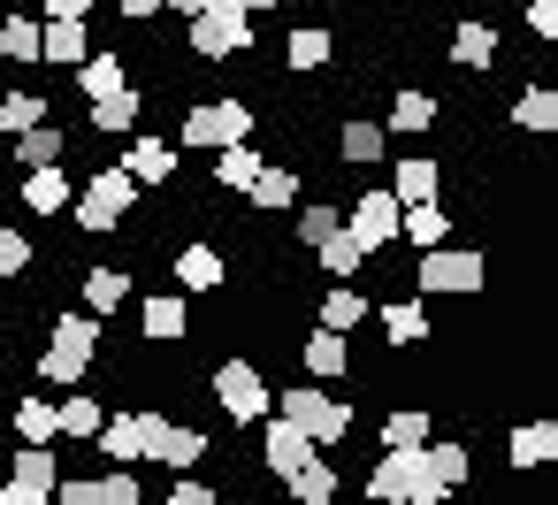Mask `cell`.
Segmentation results:
<instances>
[{
    "mask_svg": "<svg viewBox=\"0 0 558 505\" xmlns=\"http://www.w3.org/2000/svg\"><path fill=\"white\" fill-rule=\"evenodd\" d=\"M367 497H383V505H444V497H451V482L428 467V452H421V444H413V452L383 444V459H375V474H367Z\"/></svg>",
    "mask_w": 558,
    "mask_h": 505,
    "instance_id": "cell-1",
    "label": "cell"
},
{
    "mask_svg": "<svg viewBox=\"0 0 558 505\" xmlns=\"http://www.w3.org/2000/svg\"><path fill=\"white\" fill-rule=\"evenodd\" d=\"M47 337H54V345L39 352V383L70 390V383L93 368V352H100V337H108V329H100V314H54V322H47Z\"/></svg>",
    "mask_w": 558,
    "mask_h": 505,
    "instance_id": "cell-2",
    "label": "cell"
},
{
    "mask_svg": "<svg viewBox=\"0 0 558 505\" xmlns=\"http://www.w3.org/2000/svg\"><path fill=\"white\" fill-rule=\"evenodd\" d=\"M131 207H138V177H131L123 161H116V169H93V184L77 192V230L108 238V230L131 223Z\"/></svg>",
    "mask_w": 558,
    "mask_h": 505,
    "instance_id": "cell-3",
    "label": "cell"
},
{
    "mask_svg": "<svg viewBox=\"0 0 558 505\" xmlns=\"http://www.w3.org/2000/svg\"><path fill=\"white\" fill-rule=\"evenodd\" d=\"M283 421H299L314 444H344V436H352V398H329V390H314V383H291V390H283Z\"/></svg>",
    "mask_w": 558,
    "mask_h": 505,
    "instance_id": "cell-4",
    "label": "cell"
},
{
    "mask_svg": "<svg viewBox=\"0 0 558 505\" xmlns=\"http://www.w3.org/2000/svg\"><path fill=\"white\" fill-rule=\"evenodd\" d=\"M207 390L222 398V413H230V421H268V398H276V390L260 383V368H253V360H222V368L207 375Z\"/></svg>",
    "mask_w": 558,
    "mask_h": 505,
    "instance_id": "cell-5",
    "label": "cell"
},
{
    "mask_svg": "<svg viewBox=\"0 0 558 505\" xmlns=\"http://www.w3.org/2000/svg\"><path fill=\"white\" fill-rule=\"evenodd\" d=\"M184 146H230V139H253V108L245 100H199L184 108Z\"/></svg>",
    "mask_w": 558,
    "mask_h": 505,
    "instance_id": "cell-6",
    "label": "cell"
},
{
    "mask_svg": "<svg viewBox=\"0 0 558 505\" xmlns=\"http://www.w3.org/2000/svg\"><path fill=\"white\" fill-rule=\"evenodd\" d=\"M421 291H459L474 299L482 291V253H451V245H421V268H413Z\"/></svg>",
    "mask_w": 558,
    "mask_h": 505,
    "instance_id": "cell-7",
    "label": "cell"
},
{
    "mask_svg": "<svg viewBox=\"0 0 558 505\" xmlns=\"http://www.w3.org/2000/svg\"><path fill=\"white\" fill-rule=\"evenodd\" d=\"M54 474H62L54 452H47V444H24L16 467H9V482H0V505H47V497H54Z\"/></svg>",
    "mask_w": 558,
    "mask_h": 505,
    "instance_id": "cell-8",
    "label": "cell"
},
{
    "mask_svg": "<svg viewBox=\"0 0 558 505\" xmlns=\"http://www.w3.org/2000/svg\"><path fill=\"white\" fill-rule=\"evenodd\" d=\"M146 459H161L169 474H184V467H199V459H207V436H199V429H184V421L146 413Z\"/></svg>",
    "mask_w": 558,
    "mask_h": 505,
    "instance_id": "cell-9",
    "label": "cell"
},
{
    "mask_svg": "<svg viewBox=\"0 0 558 505\" xmlns=\"http://www.w3.org/2000/svg\"><path fill=\"white\" fill-rule=\"evenodd\" d=\"M344 230H352L367 253L398 245V192H360V200H352V215H344Z\"/></svg>",
    "mask_w": 558,
    "mask_h": 505,
    "instance_id": "cell-10",
    "label": "cell"
},
{
    "mask_svg": "<svg viewBox=\"0 0 558 505\" xmlns=\"http://www.w3.org/2000/svg\"><path fill=\"white\" fill-rule=\"evenodd\" d=\"M93 55V39H85V16H47L39 24V62H54V70H77Z\"/></svg>",
    "mask_w": 558,
    "mask_h": 505,
    "instance_id": "cell-11",
    "label": "cell"
},
{
    "mask_svg": "<svg viewBox=\"0 0 558 505\" xmlns=\"http://www.w3.org/2000/svg\"><path fill=\"white\" fill-rule=\"evenodd\" d=\"M138 329H146L154 345H184V337H192V306H184L177 291H154V299L138 306Z\"/></svg>",
    "mask_w": 558,
    "mask_h": 505,
    "instance_id": "cell-12",
    "label": "cell"
},
{
    "mask_svg": "<svg viewBox=\"0 0 558 505\" xmlns=\"http://www.w3.org/2000/svg\"><path fill=\"white\" fill-rule=\"evenodd\" d=\"M77 192H70V177H62V161H39V169H24V207L32 215H62Z\"/></svg>",
    "mask_w": 558,
    "mask_h": 505,
    "instance_id": "cell-13",
    "label": "cell"
},
{
    "mask_svg": "<svg viewBox=\"0 0 558 505\" xmlns=\"http://www.w3.org/2000/svg\"><path fill=\"white\" fill-rule=\"evenodd\" d=\"M177 284H184V291H222V284H230L222 245H184V253H177Z\"/></svg>",
    "mask_w": 558,
    "mask_h": 505,
    "instance_id": "cell-14",
    "label": "cell"
},
{
    "mask_svg": "<svg viewBox=\"0 0 558 505\" xmlns=\"http://www.w3.org/2000/svg\"><path fill=\"white\" fill-rule=\"evenodd\" d=\"M100 452H108L116 467H146V413H116V421H100Z\"/></svg>",
    "mask_w": 558,
    "mask_h": 505,
    "instance_id": "cell-15",
    "label": "cell"
},
{
    "mask_svg": "<svg viewBox=\"0 0 558 505\" xmlns=\"http://www.w3.org/2000/svg\"><path fill=\"white\" fill-rule=\"evenodd\" d=\"M306 452H322V444H314V436H306L299 421H283V413H276V421H268V436H260V459H268L276 474H291V467H299Z\"/></svg>",
    "mask_w": 558,
    "mask_h": 505,
    "instance_id": "cell-16",
    "label": "cell"
},
{
    "mask_svg": "<svg viewBox=\"0 0 558 505\" xmlns=\"http://www.w3.org/2000/svg\"><path fill=\"white\" fill-rule=\"evenodd\" d=\"M138 100H146V93H131V77L108 85V93H93V100H85V108H93V131H108V139L131 131V123H138Z\"/></svg>",
    "mask_w": 558,
    "mask_h": 505,
    "instance_id": "cell-17",
    "label": "cell"
},
{
    "mask_svg": "<svg viewBox=\"0 0 558 505\" xmlns=\"http://www.w3.org/2000/svg\"><path fill=\"white\" fill-rule=\"evenodd\" d=\"M123 169H131L138 184H169V177H177V146H169V139H131Z\"/></svg>",
    "mask_w": 558,
    "mask_h": 505,
    "instance_id": "cell-18",
    "label": "cell"
},
{
    "mask_svg": "<svg viewBox=\"0 0 558 505\" xmlns=\"http://www.w3.org/2000/svg\"><path fill=\"white\" fill-rule=\"evenodd\" d=\"M383 329H390V345H398V352H413V345H428V337H436L421 299H390V306H383Z\"/></svg>",
    "mask_w": 558,
    "mask_h": 505,
    "instance_id": "cell-19",
    "label": "cell"
},
{
    "mask_svg": "<svg viewBox=\"0 0 558 505\" xmlns=\"http://www.w3.org/2000/svg\"><path fill=\"white\" fill-rule=\"evenodd\" d=\"M283 482H291V497H299V505H329V497H337V467H329L322 452H306Z\"/></svg>",
    "mask_w": 558,
    "mask_h": 505,
    "instance_id": "cell-20",
    "label": "cell"
},
{
    "mask_svg": "<svg viewBox=\"0 0 558 505\" xmlns=\"http://www.w3.org/2000/svg\"><path fill=\"white\" fill-rule=\"evenodd\" d=\"M329 55H337V39H329L322 24H299V32H291V47H283V62H291L299 77H314V70H329Z\"/></svg>",
    "mask_w": 558,
    "mask_h": 505,
    "instance_id": "cell-21",
    "label": "cell"
},
{
    "mask_svg": "<svg viewBox=\"0 0 558 505\" xmlns=\"http://www.w3.org/2000/svg\"><path fill=\"white\" fill-rule=\"evenodd\" d=\"M314 261H322V276H360V268H367V245H360V238L337 223V230L314 245Z\"/></svg>",
    "mask_w": 558,
    "mask_h": 505,
    "instance_id": "cell-22",
    "label": "cell"
},
{
    "mask_svg": "<svg viewBox=\"0 0 558 505\" xmlns=\"http://www.w3.org/2000/svg\"><path fill=\"white\" fill-rule=\"evenodd\" d=\"M436 93H421V85H405V93H390V131H436Z\"/></svg>",
    "mask_w": 558,
    "mask_h": 505,
    "instance_id": "cell-23",
    "label": "cell"
},
{
    "mask_svg": "<svg viewBox=\"0 0 558 505\" xmlns=\"http://www.w3.org/2000/svg\"><path fill=\"white\" fill-rule=\"evenodd\" d=\"M253 169H260V154H253L245 139L215 146V192H245V184H253Z\"/></svg>",
    "mask_w": 558,
    "mask_h": 505,
    "instance_id": "cell-24",
    "label": "cell"
},
{
    "mask_svg": "<svg viewBox=\"0 0 558 505\" xmlns=\"http://www.w3.org/2000/svg\"><path fill=\"white\" fill-rule=\"evenodd\" d=\"M436 184H444V169L428 154H398V177H390L398 200H436Z\"/></svg>",
    "mask_w": 558,
    "mask_h": 505,
    "instance_id": "cell-25",
    "label": "cell"
},
{
    "mask_svg": "<svg viewBox=\"0 0 558 505\" xmlns=\"http://www.w3.org/2000/svg\"><path fill=\"white\" fill-rule=\"evenodd\" d=\"M245 192H253V207H260V215H276V207H291V200H299V169H268V161H260Z\"/></svg>",
    "mask_w": 558,
    "mask_h": 505,
    "instance_id": "cell-26",
    "label": "cell"
},
{
    "mask_svg": "<svg viewBox=\"0 0 558 505\" xmlns=\"http://www.w3.org/2000/svg\"><path fill=\"white\" fill-rule=\"evenodd\" d=\"M299 352H306L314 375H352V345H344V329H314Z\"/></svg>",
    "mask_w": 558,
    "mask_h": 505,
    "instance_id": "cell-27",
    "label": "cell"
},
{
    "mask_svg": "<svg viewBox=\"0 0 558 505\" xmlns=\"http://www.w3.org/2000/svg\"><path fill=\"white\" fill-rule=\"evenodd\" d=\"M558 459V421H520L512 429V467H543Z\"/></svg>",
    "mask_w": 558,
    "mask_h": 505,
    "instance_id": "cell-28",
    "label": "cell"
},
{
    "mask_svg": "<svg viewBox=\"0 0 558 505\" xmlns=\"http://www.w3.org/2000/svg\"><path fill=\"white\" fill-rule=\"evenodd\" d=\"M451 62H459V70H489V62H497V32H489V24H459V32H451Z\"/></svg>",
    "mask_w": 558,
    "mask_h": 505,
    "instance_id": "cell-29",
    "label": "cell"
},
{
    "mask_svg": "<svg viewBox=\"0 0 558 505\" xmlns=\"http://www.w3.org/2000/svg\"><path fill=\"white\" fill-rule=\"evenodd\" d=\"M337 161H344V169L383 161V123H344V131H337Z\"/></svg>",
    "mask_w": 558,
    "mask_h": 505,
    "instance_id": "cell-30",
    "label": "cell"
},
{
    "mask_svg": "<svg viewBox=\"0 0 558 505\" xmlns=\"http://www.w3.org/2000/svg\"><path fill=\"white\" fill-rule=\"evenodd\" d=\"M123 299H131V276H123V268H85V306H93L100 322H108Z\"/></svg>",
    "mask_w": 558,
    "mask_h": 505,
    "instance_id": "cell-31",
    "label": "cell"
},
{
    "mask_svg": "<svg viewBox=\"0 0 558 505\" xmlns=\"http://www.w3.org/2000/svg\"><path fill=\"white\" fill-rule=\"evenodd\" d=\"M512 123H520V131H558V93H550V85H527V93L512 100Z\"/></svg>",
    "mask_w": 558,
    "mask_h": 505,
    "instance_id": "cell-32",
    "label": "cell"
},
{
    "mask_svg": "<svg viewBox=\"0 0 558 505\" xmlns=\"http://www.w3.org/2000/svg\"><path fill=\"white\" fill-rule=\"evenodd\" d=\"M9 154H16L24 169H39V161H62L70 146H62V131H54V123H32V131H16V146H9Z\"/></svg>",
    "mask_w": 558,
    "mask_h": 505,
    "instance_id": "cell-33",
    "label": "cell"
},
{
    "mask_svg": "<svg viewBox=\"0 0 558 505\" xmlns=\"http://www.w3.org/2000/svg\"><path fill=\"white\" fill-rule=\"evenodd\" d=\"M360 322H367V299H360L352 284H337V291L322 299V329H344V337H352Z\"/></svg>",
    "mask_w": 558,
    "mask_h": 505,
    "instance_id": "cell-34",
    "label": "cell"
},
{
    "mask_svg": "<svg viewBox=\"0 0 558 505\" xmlns=\"http://www.w3.org/2000/svg\"><path fill=\"white\" fill-rule=\"evenodd\" d=\"M16 436H24V444H54V436H62L54 398H24V406H16Z\"/></svg>",
    "mask_w": 558,
    "mask_h": 505,
    "instance_id": "cell-35",
    "label": "cell"
},
{
    "mask_svg": "<svg viewBox=\"0 0 558 505\" xmlns=\"http://www.w3.org/2000/svg\"><path fill=\"white\" fill-rule=\"evenodd\" d=\"M32 123H47V93H0V131H32Z\"/></svg>",
    "mask_w": 558,
    "mask_h": 505,
    "instance_id": "cell-36",
    "label": "cell"
},
{
    "mask_svg": "<svg viewBox=\"0 0 558 505\" xmlns=\"http://www.w3.org/2000/svg\"><path fill=\"white\" fill-rule=\"evenodd\" d=\"M383 444H398V452L428 444V406H398V413L383 421Z\"/></svg>",
    "mask_w": 558,
    "mask_h": 505,
    "instance_id": "cell-37",
    "label": "cell"
},
{
    "mask_svg": "<svg viewBox=\"0 0 558 505\" xmlns=\"http://www.w3.org/2000/svg\"><path fill=\"white\" fill-rule=\"evenodd\" d=\"M54 421H62V436H77V444H85V436H100V398H62V406H54Z\"/></svg>",
    "mask_w": 558,
    "mask_h": 505,
    "instance_id": "cell-38",
    "label": "cell"
},
{
    "mask_svg": "<svg viewBox=\"0 0 558 505\" xmlns=\"http://www.w3.org/2000/svg\"><path fill=\"white\" fill-rule=\"evenodd\" d=\"M0 55H9V62H39V24L9 16V24H0Z\"/></svg>",
    "mask_w": 558,
    "mask_h": 505,
    "instance_id": "cell-39",
    "label": "cell"
},
{
    "mask_svg": "<svg viewBox=\"0 0 558 505\" xmlns=\"http://www.w3.org/2000/svg\"><path fill=\"white\" fill-rule=\"evenodd\" d=\"M337 223H344V207H299V223H291V238H299V245L314 253V245H322V238H329Z\"/></svg>",
    "mask_w": 558,
    "mask_h": 505,
    "instance_id": "cell-40",
    "label": "cell"
},
{
    "mask_svg": "<svg viewBox=\"0 0 558 505\" xmlns=\"http://www.w3.org/2000/svg\"><path fill=\"white\" fill-rule=\"evenodd\" d=\"M93 505H138V474H131V467L93 474Z\"/></svg>",
    "mask_w": 558,
    "mask_h": 505,
    "instance_id": "cell-41",
    "label": "cell"
},
{
    "mask_svg": "<svg viewBox=\"0 0 558 505\" xmlns=\"http://www.w3.org/2000/svg\"><path fill=\"white\" fill-rule=\"evenodd\" d=\"M421 452H428V467H436V474H444L451 490L466 482V444H421Z\"/></svg>",
    "mask_w": 558,
    "mask_h": 505,
    "instance_id": "cell-42",
    "label": "cell"
},
{
    "mask_svg": "<svg viewBox=\"0 0 558 505\" xmlns=\"http://www.w3.org/2000/svg\"><path fill=\"white\" fill-rule=\"evenodd\" d=\"M32 268V238L24 230H0V276H24Z\"/></svg>",
    "mask_w": 558,
    "mask_h": 505,
    "instance_id": "cell-43",
    "label": "cell"
},
{
    "mask_svg": "<svg viewBox=\"0 0 558 505\" xmlns=\"http://www.w3.org/2000/svg\"><path fill=\"white\" fill-rule=\"evenodd\" d=\"M527 32H535V39H558V0H535V9H527Z\"/></svg>",
    "mask_w": 558,
    "mask_h": 505,
    "instance_id": "cell-44",
    "label": "cell"
},
{
    "mask_svg": "<svg viewBox=\"0 0 558 505\" xmlns=\"http://www.w3.org/2000/svg\"><path fill=\"white\" fill-rule=\"evenodd\" d=\"M177 505H215V490H207V482H192V467H184V482H177Z\"/></svg>",
    "mask_w": 558,
    "mask_h": 505,
    "instance_id": "cell-45",
    "label": "cell"
},
{
    "mask_svg": "<svg viewBox=\"0 0 558 505\" xmlns=\"http://www.w3.org/2000/svg\"><path fill=\"white\" fill-rule=\"evenodd\" d=\"M116 9H123V16H131V24H146V16H154V9H161V0H116Z\"/></svg>",
    "mask_w": 558,
    "mask_h": 505,
    "instance_id": "cell-46",
    "label": "cell"
},
{
    "mask_svg": "<svg viewBox=\"0 0 558 505\" xmlns=\"http://www.w3.org/2000/svg\"><path fill=\"white\" fill-rule=\"evenodd\" d=\"M93 0H47V16H85Z\"/></svg>",
    "mask_w": 558,
    "mask_h": 505,
    "instance_id": "cell-47",
    "label": "cell"
},
{
    "mask_svg": "<svg viewBox=\"0 0 558 505\" xmlns=\"http://www.w3.org/2000/svg\"><path fill=\"white\" fill-rule=\"evenodd\" d=\"M161 9H177V16H199V9H207V0H161Z\"/></svg>",
    "mask_w": 558,
    "mask_h": 505,
    "instance_id": "cell-48",
    "label": "cell"
},
{
    "mask_svg": "<svg viewBox=\"0 0 558 505\" xmlns=\"http://www.w3.org/2000/svg\"><path fill=\"white\" fill-rule=\"evenodd\" d=\"M260 9H276V0H245V16H260Z\"/></svg>",
    "mask_w": 558,
    "mask_h": 505,
    "instance_id": "cell-49",
    "label": "cell"
}]
</instances>
